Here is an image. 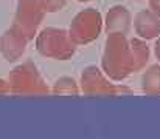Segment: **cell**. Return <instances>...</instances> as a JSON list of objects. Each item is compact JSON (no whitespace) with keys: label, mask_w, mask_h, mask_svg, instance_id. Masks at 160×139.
I'll list each match as a JSON object with an SVG mask.
<instances>
[{"label":"cell","mask_w":160,"mask_h":139,"mask_svg":"<svg viewBox=\"0 0 160 139\" xmlns=\"http://www.w3.org/2000/svg\"><path fill=\"white\" fill-rule=\"evenodd\" d=\"M52 91L56 93V94H78L79 88H78L75 79H72V77H61V79H58L54 82Z\"/></svg>","instance_id":"cell-11"},{"label":"cell","mask_w":160,"mask_h":139,"mask_svg":"<svg viewBox=\"0 0 160 139\" xmlns=\"http://www.w3.org/2000/svg\"><path fill=\"white\" fill-rule=\"evenodd\" d=\"M149 59V48L140 40H128L126 34L112 33L103 54V70L113 81H123L131 73L142 70Z\"/></svg>","instance_id":"cell-1"},{"label":"cell","mask_w":160,"mask_h":139,"mask_svg":"<svg viewBox=\"0 0 160 139\" xmlns=\"http://www.w3.org/2000/svg\"><path fill=\"white\" fill-rule=\"evenodd\" d=\"M6 81L12 94H44L50 91L31 60L17 65L9 73Z\"/></svg>","instance_id":"cell-2"},{"label":"cell","mask_w":160,"mask_h":139,"mask_svg":"<svg viewBox=\"0 0 160 139\" xmlns=\"http://www.w3.org/2000/svg\"><path fill=\"white\" fill-rule=\"evenodd\" d=\"M142 90L146 94H160V65H151L143 73Z\"/></svg>","instance_id":"cell-10"},{"label":"cell","mask_w":160,"mask_h":139,"mask_svg":"<svg viewBox=\"0 0 160 139\" xmlns=\"http://www.w3.org/2000/svg\"><path fill=\"white\" fill-rule=\"evenodd\" d=\"M44 6L41 0H20L12 22V30L20 33L27 40L34 39L36 31L44 19Z\"/></svg>","instance_id":"cell-4"},{"label":"cell","mask_w":160,"mask_h":139,"mask_svg":"<svg viewBox=\"0 0 160 139\" xmlns=\"http://www.w3.org/2000/svg\"><path fill=\"white\" fill-rule=\"evenodd\" d=\"M149 5H151V11L160 17V0H149Z\"/></svg>","instance_id":"cell-13"},{"label":"cell","mask_w":160,"mask_h":139,"mask_svg":"<svg viewBox=\"0 0 160 139\" xmlns=\"http://www.w3.org/2000/svg\"><path fill=\"white\" fill-rule=\"evenodd\" d=\"M81 90L87 94H115L117 88L97 67H87L81 76Z\"/></svg>","instance_id":"cell-6"},{"label":"cell","mask_w":160,"mask_h":139,"mask_svg":"<svg viewBox=\"0 0 160 139\" xmlns=\"http://www.w3.org/2000/svg\"><path fill=\"white\" fill-rule=\"evenodd\" d=\"M101 31V19L97 11L87 9L79 12L70 25L68 36L75 45H82L95 40Z\"/></svg>","instance_id":"cell-5"},{"label":"cell","mask_w":160,"mask_h":139,"mask_svg":"<svg viewBox=\"0 0 160 139\" xmlns=\"http://www.w3.org/2000/svg\"><path fill=\"white\" fill-rule=\"evenodd\" d=\"M8 93H11L9 85H8V81L0 79V94H8Z\"/></svg>","instance_id":"cell-14"},{"label":"cell","mask_w":160,"mask_h":139,"mask_svg":"<svg viewBox=\"0 0 160 139\" xmlns=\"http://www.w3.org/2000/svg\"><path fill=\"white\" fill-rule=\"evenodd\" d=\"M75 44L68 33L58 28H45L36 37V48L39 54L48 59L67 60L75 53Z\"/></svg>","instance_id":"cell-3"},{"label":"cell","mask_w":160,"mask_h":139,"mask_svg":"<svg viewBox=\"0 0 160 139\" xmlns=\"http://www.w3.org/2000/svg\"><path fill=\"white\" fill-rule=\"evenodd\" d=\"M27 42L28 40L20 33L9 28L0 36V53L6 62H16L23 56L27 49Z\"/></svg>","instance_id":"cell-7"},{"label":"cell","mask_w":160,"mask_h":139,"mask_svg":"<svg viewBox=\"0 0 160 139\" xmlns=\"http://www.w3.org/2000/svg\"><path fill=\"white\" fill-rule=\"evenodd\" d=\"M106 26L107 31L117 33V34H126L129 31L131 26V16L126 11L124 6H113L109 14H107V20H106Z\"/></svg>","instance_id":"cell-9"},{"label":"cell","mask_w":160,"mask_h":139,"mask_svg":"<svg viewBox=\"0 0 160 139\" xmlns=\"http://www.w3.org/2000/svg\"><path fill=\"white\" fill-rule=\"evenodd\" d=\"M81 2H84V0H81Z\"/></svg>","instance_id":"cell-16"},{"label":"cell","mask_w":160,"mask_h":139,"mask_svg":"<svg viewBox=\"0 0 160 139\" xmlns=\"http://www.w3.org/2000/svg\"><path fill=\"white\" fill-rule=\"evenodd\" d=\"M41 3L45 12H54V11H59L65 5V0H41Z\"/></svg>","instance_id":"cell-12"},{"label":"cell","mask_w":160,"mask_h":139,"mask_svg":"<svg viewBox=\"0 0 160 139\" xmlns=\"http://www.w3.org/2000/svg\"><path fill=\"white\" fill-rule=\"evenodd\" d=\"M154 53H156V57L159 59V62H160V37L156 40V44H154Z\"/></svg>","instance_id":"cell-15"},{"label":"cell","mask_w":160,"mask_h":139,"mask_svg":"<svg viewBox=\"0 0 160 139\" xmlns=\"http://www.w3.org/2000/svg\"><path fill=\"white\" fill-rule=\"evenodd\" d=\"M134 28L142 39H154L160 36V17L152 11H142L134 20Z\"/></svg>","instance_id":"cell-8"}]
</instances>
